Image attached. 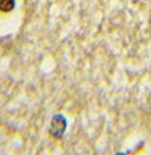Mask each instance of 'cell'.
<instances>
[{"instance_id": "cell-1", "label": "cell", "mask_w": 151, "mask_h": 155, "mask_svg": "<svg viewBox=\"0 0 151 155\" xmlns=\"http://www.w3.org/2000/svg\"><path fill=\"white\" fill-rule=\"evenodd\" d=\"M66 127H67V121L65 119V116L62 115H56L53 117V121H51V128H50V133L54 136V137H57L60 138L65 131H66Z\"/></svg>"}, {"instance_id": "cell-2", "label": "cell", "mask_w": 151, "mask_h": 155, "mask_svg": "<svg viewBox=\"0 0 151 155\" xmlns=\"http://www.w3.org/2000/svg\"><path fill=\"white\" fill-rule=\"evenodd\" d=\"M15 8V0H0V11L9 12Z\"/></svg>"}, {"instance_id": "cell-3", "label": "cell", "mask_w": 151, "mask_h": 155, "mask_svg": "<svg viewBox=\"0 0 151 155\" xmlns=\"http://www.w3.org/2000/svg\"><path fill=\"white\" fill-rule=\"evenodd\" d=\"M118 155H124V154H118Z\"/></svg>"}]
</instances>
